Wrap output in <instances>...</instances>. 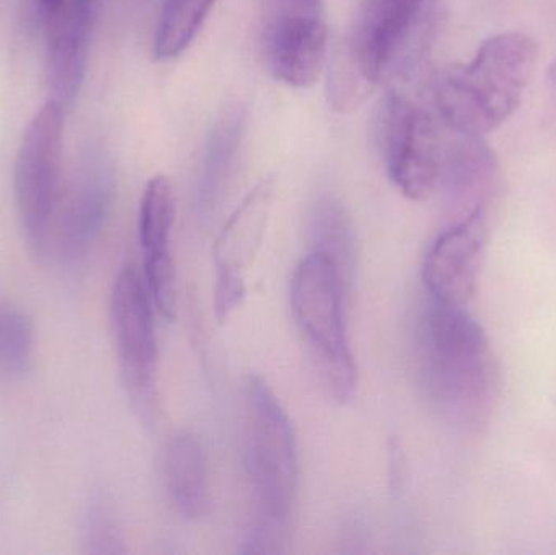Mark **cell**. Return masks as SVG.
Masks as SVG:
<instances>
[{"mask_svg":"<svg viewBox=\"0 0 556 555\" xmlns=\"http://www.w3.org/2000/svg\"><path fill=\"white\" fill-rule=\"evenodd\" d=\"M81 541L91 554H119L124 553L123 537L116 520L106 505L94 502L85 514Z\"/></svg>","mask_w":556,"mask_h":555,"instance_id":"cell-21","label":"cell"},{"mask_svg":"<svg viewBox=\"0 0 556 555\" xmlns=\"http://www.w3.org/2000/svg\"><path fill=\"white\" fill-rule=\"evenodd\" d=\"M64 106L46 101L29 121L13 168V194L29 247L45 253L54 224L61 185Z\"/></svg>","mask_w":556,"mask_h":555,"instance_id":"cell-6","label":"cell"},{"mask_svg":"<svg viewBox=\"0 0 556 555\" xmlns=\"http://www.w3.org/2000/svg\"><path fill=\"white\" fill-rule=\"evenodd\" d=\"M345 274L320 251L309 250L291 279V310L329 396L349 403L358 388V368L345 318Z\"/></svg>","mask_w":556,"mask_h":555,"instance_id":"cell-4","label":"cell"},{"mask_svg":"<svg viewBox=\"0 0 556 555\" xmlns=\"http://www.w3.org/2000/svg\"><path fill=\"white\" fill-rule=\"evenodd\" d=\"M276 199V181L264 178L240 202L214 244L217 269L215 316L225 323L247 297V279L264 244Z\"/></svg>","mask_w":556,"mask_h":555,"instance_id":"cell-10","label":"cell"},{"mask_svg":"<svg viewBox=\"0 0 556 555\" xmlns=\"http://www.w3.org/2000/svg\"><path fill=\"white\" fill-rule=\"evenodd\" d=\"M244 126L247 113L240 103L225 106L212 123L195 188V205L202 217H211L224 201L240 155Z\"/></svg>","mask_w":556,"mask_h":555,"instance_id":"cell-16","label":"cell"},{"mask_svg":"<svg viewBox=\"0 0 556 555\" xmlns=\"http://www.w3.org/2000/svg\"><path fill=\"white\" fill-rule=\"evenodd\" d=\"M378 143L389 179L402 195L425 201L440 188L446 146L430 111L405 94H389L379 113Z\"/></svg>","mask_w":556,"mask_h":555,"instance_id":"cell-7","label":"cell"},{"mask_svg":"<svg viewBox=\"0 0 556 555\" xmlns=\"http://www.w3.org/2000/svg\"><path fill=\"white\" fill-rule=\"evenodd\" d=\"M114 173L103 155L91 156L72 179L55 222L54 253L62 263L84 260L100 237L114 201Z\"/></svg>","mask_w":556,"mask_h":555,"instance_id":"cell-12","label":"cell"},{"mask_svg":"<svg viewBox=\"0 0 556 555\" xmlns=\"http://www.w3.org/2000/svg\"><path fill=\"white\" fill-rule=\"evenodd\" d=\"M175 192L166 176H153L140 201L139 238L143 253V280L156 312L173 321L178 305L176 267L172 253Z\"/></svg>","mask_w":556,"mask_h":555,"instance_id":"cell-13","label":"cell"},{"mask_svg":"<svg viewBox=\"0 0 556 555\" xmlns=\"http://www.w3.org/2000/svg\"><path fill=\"white\" fill-rule=\"evenodd\" d=\"M538 61V41L526 33L485 39L469 62L451 65L434 78L441 123L457 136L483 139L521 106Z\"/></svg>","mask_w":556,"mask_h":555,"instance_id":"cell-3","label":"cell"},{"mask_svg":"<svg viewBox=\"0 0 556 555\" xmlns=\"http://www.w3.org/2000/svg\"><path fill=\"white\" fill-rule=\"evenodd\" d=\"M489 244V211L456 218L444 228L424 261V283L430 300L467 308L479 289Z\"/></svg>","mask_w":556,"mask_h":555,"instance_id":"cell-11","label":"cell"},{"mask_svg":"<svg viewBox=\"0 0 556 555\" xmlns=\"http://www.w3.org/2000/svg\"><path fill=\"white\" fill-rule=\"evenodd\" d=\"M71 0H38L39 13H41L45 25L54 22L64 13Z\"/></svg>","mask_w":556,"mask_h":555,"instance_id":"cell-22","label":"cell"},{"mask_svg":"<svg viewBox=\"0 0 556 555\" xmlns=\"http://www.w3.org/2000/svg\"><path fill=\"white\" fill-rule=\"evenodd\" d=\"M309 250L320 251L332 257L345 277L353 269L355 261V231L345 205L333 198L323 195L314 202L307 224Z\"/></svg>","mask_w":556,"mask_h":555,"instance_id":"cell-18","label":"cell"},{"mask_svg":"<svg viewBox=\"0 0 556 555\" xmlns=\"http://www.w3.org/2000/svg\"><path fill=\"white\" fill-rule=\"evenodd\" d=\"M547 91L548 106H551V117L556 124V58L548 65L547 71Z\"/></svg>","mask_w":556,"mask_h":555,"instance_id":"cell-23","label":"cell"},{"mask_svg":"<svg viewBox=\"0 0 556 555\" xmlns=\"http://www.w3.org/2000/svg\"><path fill=\"white\" fill-rule=\"evenodd\" d=\"M437 0H362L346 55L369 88L391 84L420 61Z\"/></svg>","mask_w":556,"mask_h":555,"instance_id":"cell-5","label":"cell"},{"mask_svg":"<svg viewBox=\"0 0 556 555\" xmlns=\"http://www.w3.org/2000/svg\"><path fill=\"white\" fill-rule=\"evenodd\" d=\"M261 45L276 80L293 88L313 87L327 62L324 0H263Z\"/></svg>","mask_w":556,"mask_h":555,"instance_id":"cell-9","label":"cell"},{"mask_svg":"<svg viewBox=\"0 0 556 555\" xmlns=\"http://www.w3.org/2000/svg\"><path fill=\"white\" fill-rule=\"evenodd\" d=\"M165 481L169 499L182 517L199 520L208 514V458L204 442L198 433L182 430L173 437L166 449Z\"/></svg>","mask_w":556,"mask_h":555,"instance_id":"cell-17","label":"cell"},{"mask_svg":"<svg viewBox=\"0 0 556 555\" xmlns=\"http://www.w3.org/2000/svg\"><path fill=\"white\" fill-rule=\"evenodd\" d=\"M215 2L217 0H165L153 39L155 58L169 61L181 55L198 38Z\"/></svg>","mask_w":556,"mask_h":555,"instance_id":"cell-19","label":"cell"},{"mask_svg":"<svg viewBox=\"0 0 556 555\" xmlns=\"http://www.w3.org/2000/svg\"><path fill=\"white\" fill-rule=\"evenodd\" d=\"M244 398L251 524L243 553L280 554L287 550L300 488L296 436L276 391L263 377H250Z\"/></svg>","mask_w":556,"mask_h":555,"instance_id":"cell-2","label":"cell"},{"mask_svg":"<svg viewBox=\"0 0 556 555\" xmlns=\"http://www.w3.org/2000/svg\"><path fill=\"white\" fill-rule=\"evenodd\" d=\"M35 349V326L18 308L0 310V374L20 375L28 368Z\"/></svg>","mask_w":556,"mask_h":555,"instance_id":"cell-20","label":"cell"},{"mask_svg":"<svg viewBox=\"0 0 556 555\" xmlns=\"http://www.w3.org/2000/svg\"><path fill=\"white\" fill-rule=\"evenodd\" d=\"M103 0H71L59 18L46 25V78L51 100L74 103L87 75L88 52Z\"/></svg>","mask_w":556,"mask_h":555,"instance_id":"cell-14","label":"cell"},{"mask_svg":"<svg viewBox=\"0 0 556 555\" xmlns=\"http://www.w3.org/2000/svg\"><path fill=\"white\" fill-rule=\"evenodd\" d=\"M415 368L424 396L451 429L489 426L498 394V365L479 319L464 306L430 300L415 329Z\"/></svg>","mask_w":556,"mask_h":555,"instance_id":"cell-1","label":"cell"},{"mask_svg":"<svg viewBox=\"0 0 556 555\" xmlns=\"http://www.w3.org/2000/svg\"><path fill=\"white\" fill-rule=\"evenodd\" d=\"M444 150L440 188L446 192L457 218L489 211L498 186L495 153L480 137L457 136Z\"/></svg>","mask_w":556,"mask_h":555,"instance_id":"cell-15","label":"cell"},{"mask_svg":"<svg viewBox=\"0 0 556 555\" xmlns=\"http://www.w3.org/2000/svg\"><path fill=\"white\" fill-rule=\"evenodd\" d=\"M153 302L146 280L134 266H124L111 293V323L124 388L143 422L159 414V344Z\"/></svg>","mask_w":556,"mask_h":555,"instance_id":"cell-8","label":"cell"}]
</instances>
